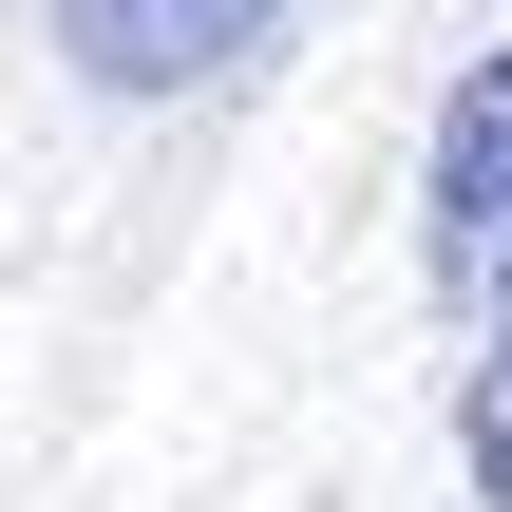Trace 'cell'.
I'll list each match as a JSON object with an SVG mask.
<instances>
[{
	"label": "cell",
	"mask_w": 512,
	"mask_h": 512,
	"mask_svg": "<svg viewBox=\"0 0 512 512\" xmlns=\"http://www.w3.org/2000/svg\"><path fill=\"white\" fill-rule=\"evenodd\" d=\"M418 247H437V285L494 323L512 304V38L437 95V171H418Z\"/></svg>",
	"instance_id": "1"
},
{
	"label": "cell",
	"mask_w": 512,
	"mask_h": 512,
	"mask_svg": "<svg viewBox=\"0 0 512 512\" xmlns=\"http://www.w3.org/2000/svg\"><path fill=\"white\" fill-rule=\"evenodd\" d=\"M285 38V0H57V57L95 95H190V76H247Z\"/></svg>",
	"instance_id": "2"
},
{
	"label": "cell",
	"mask_w": 512,
	"mask_h": 512,
	"mask_svg": "<svg viewBox=\"0 0 512 512\" xmlns=\"http://www.w3.org/2000/svg\"><path fill=\"white\" fill-rule=\"evenodd\" d=\"M456 456H475V512H512V304L475 342V380H456Z\"/></svg>",
	"instance_id": "3"
}]
</instances>
